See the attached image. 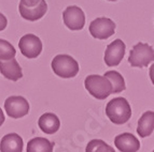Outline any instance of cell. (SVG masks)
Instances as JSON below:
<instances>
[{
    "mask_svg": "<svg viewBox=\"0 0 154 152\" xmlns=\"http://www.w3.org/2000/svg\"><path fill=\"white\" fill-rule=\"evenodd\" d=\"M85 89L97 100H105L112 93V85L105 75H88L84 80Z\"/></svg>",
    "mask_w": 154,
    "mask_h": 152,
    "instance_id": "cell-2",
    "label": "cell"
},
{
    "mask_svg": "<svg viewBox=\"0 0 154 152\" xmlns=\"http://www.w3.org/2000/svg\"><path fill=\"white\" fill-rule=\"evenodd\" d=\"M16 51L8 41L0 39V60H9L15 57Z\"/></svg>",
    "mask_w": 154,
    "mask_h": 152,
    "instance_id": "cell-18",
    "label": "cell"
},
{
    "mask_svg": "<svg viewBox=\"0 0 154 152\" xmlns=\"http://www.w3.org/2000/svg\"><path fill=\"white\" fill-rule=\"evenodd\" d=\"M154 131V112H146L143 113L140 119L138 121V127H137V133L139 136L144 138L148 137L153 133Z\"/></svg>",
    "mask_w": 154,
    "mask_h": 152,
    "instance_id": "cell-15",
    "label": "cell"
},
{
    "mask_svg": "<svg viewBox=\"0 0 154 152\" xmlns=\"http://www.w3.org/2000/svg\"><path fill=\"white\" fill-rule=\"evenodd\" d=\"M105 76L110 80L112 85V93H119L126 89L125 80L123 76L116 71H108L105 73Z\"/></svg>",
    "mask_w": 154,
    "mask_h": 152,
    "instance_id": "cell-17",
    "label": "cell"
},
{
    "mask_svg": "<svg viewBox=\"0 0 154 152\" xmlns=\"http://www.w3.org/2000/svg\"><path fill=\"white\" fill-rule=\"evenodd\" d=\"M18 10H20V14L21 16L26 20L29 22H35L44 16L48 10V4H46L45 0H40L37 4L31 5V7H27L24 5L20 2L18 5Z\"/></svg>",
    "mask_w": 154,
    "mask_h": 152,
    "instance_id": "cell-10",
    "label": "cell"
},
{
    "mask_svg": "<svg viewBox=\"0 0 154 152\" xmlns=\"http://www.w3.org/2000/svg\"><path fill=\"white\" fill-rule=\"evenodd\" d=\"M149 74H150V78H151V81L152 84L154 85V63L150 66V71H149Z\"/></svg>",
    "mask_w": 154,
    "mask_h": 152,
    "instance_id": "cell-22",
    "label": "cell"
},
{
    "mask_svg": "<svg viewBox=\"0 0 154 152\" xmlns=\"http://www.w3.org/2000/svg\"><path fill=\"white\" fill-rule=\"evenodd\" d=\"M23 139L20 135L10 133L2 137L0 142V150L5 152L9 151H23Z\"/></svg>",
    "mask_w": 154,
    "mask_h": 152,
    "instance_id": "cell-14",
    "label": "cell"
},
{
    "mask_svg": "<svg viewBox=\"0 0 154 152\" xmlns=\"http://www.w3.org/2000/svg\"><path fill=\"white\" fill-rule=\"evenodd\" d=\"M63 19L67 28L72 31L82 30L85 25V15L81 8L70 5L63 13Z\"/></svg>",
    "mask_w": 154,
    "mask_h": 152,
    "instance_id": "cell-8",
    "label": "cell"
},
{
    "mask_svg": "<svg viewBox=\"0 0 154 152\" xmlns=\"http://www.w3.org/2000/svg\"><path fill=\"white\" fill-rule=\"evenodd\" d=\"M38 125L42 132L45 134H54L59 130L60 121L56 115L52 113H45L39 118Z\"/></svg>",
    "mask_w": 154,
    "mask_h": 152,
    "instance_id": "cell-13",
    "label": "cell"
},
{
    "mask_svg": "<svg viewBox=\"0 0 154 152\" xmlns=\"http://www.w3.org/2000/svg\"><path fill=\"white\" fill-rule=\"evenodd\" d=\"M125 43L123 41L118 39L114 40L112 43H110L105 51V62L106 66H116L120 64V62L123 59L125 55Z\"/></svg>",
    "mask_w": 154,
    "mask_h": 152,
    "instance_id": "cell-9",
    "label": "cell"
},
{
    "mask_svg": "<svg viewBox=\"0 0 154 152\" xmlns=\"http://www.w3.org/2000/svg\"><path fill=\"white\" fill-rule=\"evenodd\" d=\"M18 47L22 55L26 58H37L42 51V42L37 36L28 33L21 38L18 42Z\"/></svg>",
    "mask_w": 154,
    "mask_h": 152,
    "instance_id": "cell-6",
    "label": "cell"
},
{
    "mask_svg": "<svg viewBox=\"0 0 154 152\" xmlns=\"http://www.w3.org/2000/svg\"><path fill=\"white\" fill-rule=\"evenodd\" d=\"M86 151H114L112 147L101 139H93L86 146Z\"/></svg>",
    "mask_w": 154,
    "mask_h": 152,
    "instance_id": "cell-19",
    "label": "cell"
},
{
    "mask_svg": "<svg viewBox=\"0 0 154 152\" xmlns=\"http://www.w3.org/2000/svg\"><path fill=\"white\" fill-rule=\"evenodd\" d=\"M154 61V48L146 43L139 42L131 48L128 62L133 68H144Z\"/></svg>",
    "mask_w": 154,
    "mask_h": 152,
    "instance_id": "cell-4",
    "label": "cell"
},
{
    "mask_svg": "<svg viewBox=\"0 0 154 152\" xmlns=\"http://www.w3.org/2000/svg\"><path fill=\"white\" fill-rule=\"evenodd\" d=\"M5 115H3V112H2V109L0 108V127L3 124V122H5Z\"/></svg>",
    "mask_w": 154,
    "mask_h": 152,
    "instance_id": "cell-23",
    "label": "cell"
},
{
    "mask_svg": "<svg viewBox=\"0 0 154 152\" xmlns=\"http://www.w3.org/2000/svg\"><path fill=\"white\" fill-rule=\"evenodd\" d=\"M109 1H116V0H109Z\"/></svg>",
    "mask_w": 154,
    "mask_h": 152,
    "instance_id": "cell-24",
    "label": "cell"
},
{
    "mask_svg": "<svg viewBox=\"0 0 154 152\" xmlns=\"http://www.w3.org/2000/svg\"><path fill=\"white\" fill-rule=\"evenodd\" d=\"M52 70L62 78H72L79 73V63L69 55H57L52 60Z\"/></svg>",
    "mask_w": 154,
    "mask_h": 152,
    "instance_id": "cell-3",
    "label": "cell"
},
{
    "mask_svg": "<svg viewBox=\"0 0 154 152\" xmlns=\"http://www.w3.org/2000/svg\"><path fill=\"white\" fill-rule=\"evenodd\" d=\"M0 72L5 78L12 81H17L23 77L22 68L14 57L9 60H0Z\"/></svg>",
    "mask_w": 154,
    "mask_h": 152,
    "instance_id": "cell-11",
    "label": "cell"
},
{
    "mask_svg": "<svg viewBox=\"0 0 154 152\" xmlns=\"http://www.w3.org/2000/svg\"><path fill=\"white\" fill-rule=\"evenodd\" d=\"M106 115L112 123L120 125L131 119V108L128 101L124 98H116L111 100L106 106Z\"/></svg>",
    "mask_w": 154,
    "mask_h": 152,
    "instance_id": "cell-1",
    "label": "cell"
},
{
    "mask_svg": "<svg viewBox=\"0 0 154 152\" xmlns=\"http://www.w3.org/2000/svg\"><path fill=\"white\" fill-rule=\"evenodd\" d=\"M114 145L119 151L124 152H135L140 149V142L131 133H123L114 138Z\"/></svg>",
    "mask_w": 154,
    "mask_h": 152,
    "instance_id": "cell-12",
    "label": "cell"
},
{
    "mask_svg": "<svg viewBox=\"0 0 154 152\" xmlns=\"http://www.w3.org/2000/svg\"><path fill=\"white\" fill-rule=\"evenodd\" d=\"M40 0H21V3L24 5H27V7H31V5H35L39 2Z\"/></svg>",
    "mask_w": 154,
    "mask_h": 152,
    "instance_id": "cell-21",
    "label": "cell"
},
{
    "mask_svg": "<svg viewBox=\"0 0 154 152\" xmlns=\"http://www.w3.org/2000/svg\"><path fill=\"white\" fill-rule=\"evenodd\" d=\"M54 148V144L51 142L49 139L43 137H36L32 138L27 144V151L35 152V151H52Z\"/></svg>",
    "mask_w": 154,
    "mask_h": 152,
    "instance_id": "cell-16",
    "label": "cell"
},
{
    "mask_svg": "<svg viewBox=\"0 0 154 152\" xmlns=\"http://www.w3.org/2000/svg\"><path fill=\"white\" fill-rule=\"evenodd\" d=\"M5 109L9 117L18 119L29 113V103L23 96L13 95L5 100Z\"/></svg>",
    "mask_w": 154,
    "mask_h": 152,
    "instance_id": "cell-7",
    "label": "cell"
},
{
    "mask_svg": "<svg viewBox=\"0 0 154 152\" xmlns=\"http://www.w3.org/2000/svg\"><path fill=\"white\" fill-rule=\"evenodd\" d=\"M7 25H8V19L2 13H0V31L5 30Z\"/></svg>",
    "mask_w": 154,
    "mask_h": 152,
    "instance_id": "cell-20",
    "label": "cell"
},
{
    "mask_svg": "<svg viewBox=\"0 0 154 152\" xmlns=\"http://www.w3.org/2000/svg\"><path fill=\"white\" fill-rule=\"evenodd\" d=\"M116 23L107 17H98L90 25V33L97 40H107L116 32Z\"/></svg>",
    "mask_w": 154,
    "mask_h": 152,
    "instance_id": "cell-5",
    "label": "cell"
}]
</instances>
